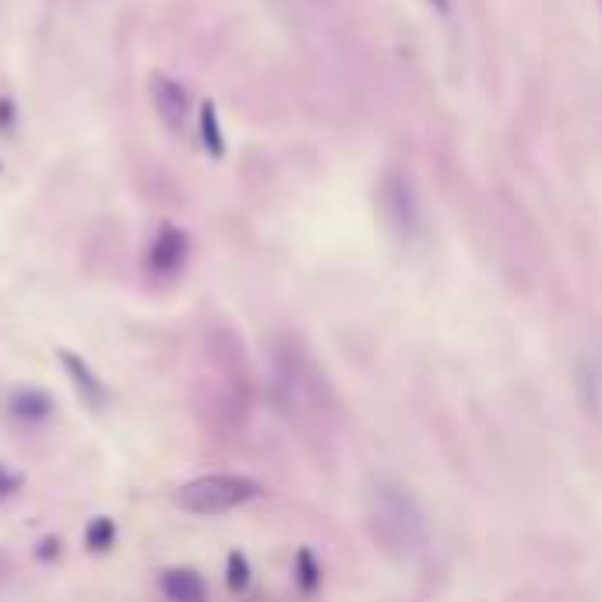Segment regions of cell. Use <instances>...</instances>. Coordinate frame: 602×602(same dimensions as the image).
Masks as SVG:
<instances>
[{
  "label": "cell",
  "mask_w": 602,
  "mask_h": 602,
  "mask_svg": "<svg viewBox=\"0 0 602 602\" xmlns=\"http://www.w3.org/2000/svg\"><path fill=\"white\" fill-rule=\"evenodd\" d=\"M271 392L279 409L299 426H324L335 412V395L328 388L324 370L296 338H282L271 353Z\"/></svg>",
  "instance_id": "obj_1"
},
{
  "label": "cell",
  "mask_w": 602,
  "mask_h": 602,
  "mask_svg": "<svg viewBox=\"0 0 602 602\" xmlns=\"http://www.w3.org/2000/svg\"><path fill=\"white\" fill-rule=\"evenodd\" d=\"M367 528L381 550L395 556H415L426 547V518L420 504L401 486L377 483L367 497Z\"/></svg>",
  "instance_id": "obj_2"
},
{
  "label": "cell",
  "mask_w": 602,
  "mask_h": 602,
  "mask_svg": "<svg viewBox=\"0 0 602 602\" xmlns=\"http://www.w3.org/2000/svg\"><path fill=\"white\" fill-rule=\"evenodd\" d=\"M261 494L251 476H233V472H215V476H197L177 490V508L188 514H226Z\"/></svg>",
  "instance_id": "obj_3"
},
{
  "label": "cell",
  "mask_w": 602,
  "mask_h": 602,
  "mask_svg": "<svg viewBox=\"0 0 602 602\" xmlns=\"http://www.w3.org/2000/svg\"><path fill=\"white\" fill-rule=\"evenodd\" d=\"M381 212L388 226L395 229L398 240H415L423 233V212H420V197H415L412 183L406 174L388 169L381 183Z\"/></svg>",
  "instance_id": "obj_4"
},
{
  "label": "cell",
  "mask_w": 602,
  "mask_h": 602,
  "mask_svg": "<svg viewBox=\"0 0 602 602\" xmlns=\"http://www.w3.org/2000/svg\"><path fill=\"white\" fill-rule=\"evenodd\" d=\"M188 251H191L188 233L177 226H163V233L152 243V268L159 271V276H177V271L188 265Z\"/></svg>",
  "instance_id": "obj_5"
},
{
  "label": "cell",
  "mask_w": 602,
  "mask_h": 602,
  "mask_svg": "<svg viewBox=\"0 0 602 602\" xmlns=\"http://www.w3.org/2000/svg\"><path fill=\"white\" fill-rule=\"evenodd\" d=\"M152 99H155V110H159V117H163L166 127L180 131V127L188 124L191 99H188V89H183L180 81L159 75V78H155V85H152Z\"/></svg>",
  "instance_id": "obj_6"
},
{
  "label": "cell",
  "mask_w": 602,
  "mask_h": 602,
  "mask_svg": "<svg viewBox=\"0 0 602 602\" xmlns=\"http://www.w3.org/2000/svg\"><path fill=\"white\" fill-rule=\"evenodd\" d=\"M159 589L166 595V602H208V589L201 581L197 571L191 567H169L163 571Z\"/></svg>",
  "instance_id": "obj_7"
},
{
  "label": "cell",
  "mask_w": 602,
  "mask_h": 602,
  "mask_svg": "<svg viewBox=\"0 0 602 602\" xmlns=\"http://www.w3.org/2000/svg\"><path fill=\"white\" fill-rule=\"evenodd\" d=\"M8 409H11L14 420H22V423H42V420H50V415H53V401H50L47 392L25 388V392L11 395Z\"/></svg>",
  "instance_id": "obj_8"
},
{
  "label": "cell",
  "mask_w": 602,
  "mask_h": 602,
  "mask_svg": "<svg viewBox=\"0 0 602 602\" xmlns=\"http://www.w3.org/2000/svg\"><path fill=\"white\" fill-rule=\"evenodd\" d=\"M64 360V367H67V374H71V381H75V388H78V395L89 401L92 409H99L106 401V388H103V381H99L92 370H89V363H81L78 356H71V353H64L61 356Z\"/></svg>",
  "instance_id": "obj_9"
},
{
  "label": "cell",
  "mask_w": 602,
  "mask_h": 602,
  "mask_svg": "<svg viewBox=\"0 0 602 602\" xmlns=\"http://www.w3.org/2000/svg\"><path fill=\"white\" fill-rule=\"evenodd\" d=\"M578 388H581L585 406L602 415V360H592L578 370Z\"/></svg>",
  "instance_id": "obj_10"
},
{
  "label": "cell",
  "mask_w": 602,
  "mask_h": 602,
  "mask_svg": "<svg viewBox=\"0 0 602 602\" xmlns=\"http://www.w3.org/2000/svg\"><path fill=\"white\" fill-rule=\"evenodd\" d=\"M113 539H117V525H113V518H95L89 525V533H85V542H89V550H95V553L110 550Z\"/></svg>",
  "instance_id": "obj_11"
},
{
  "label": "cell",
  "mask_w": 602,
  "mask_h": 602,
  "mask_svg": "<svg viewBox=\"0 0 602 602\" xmlns=\"http://www.w3.org/2000/svg\"><path fill=\"white\" fill-rule=\"evenodd\" d=\"M201 131H205V145L212 155H222V135H219V127H215V110L205 103L201 106Z\"/></svg>",
  "instance_id": "obj_12"
},
{
  "label": "cell",
  "mask_w": 602,
  "mask_h": 602,
  "mask_svg": "<svg viewBox=\"0 0 602 602\" xmlns=\"http://www.w3.org/2000/svg\"><path fill=\"white\" fill-rule=\"evenodd\" d=\"M229 585H233V589H243V585H247V561H243L240 553L229 556Z\"/></svg>",
  "instance_id": "obj_13"
},
{
  "label": "cell",
  "mask_w": 602,
  "mask_h": 602,
  "mask_svg": "<svg viewBox=\"0 0 602 602\" xmlns=\"http://www.w3.org/2000/svg\"><path fill=\"white\" fill-rule=\"evenodd\" d=\"M22 486V479L14 476V472H8L4 465H0V497H11L14 490Z\"/></svg>",
  "instance_id": "obj_14"
},
{
  "label": "cell",
  "mask_w": 602,
  "mask_h": 602,
  "mask_svg": "<svg viewBox=\"0 0 602 602\" xmlns=\"http://www.w3.org/2000/svg\"><path fill=\"white\" fill-rule=\"evenodd\" d=\"M8 575H11V561H8V553L0 550V585L8 581Z\"/></svg>",
  "instance_id": "obj_15"
}]
</instances>
